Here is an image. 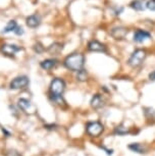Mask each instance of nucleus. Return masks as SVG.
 I'll list each match as a JSON object with an SVG mask.
<instances>
[{
  "mask_svg": "<svg viewBox=\"0 0 155 156\" xmlns=\"http://www.w3.org/2000/svg\"><path fill=\"white\" fill-rule=\"evenodd\" d=\"M64 66L72 72H79V70L83 69L85 64V56L82 53H72L63 61Z\"/></svg>",
  "mask_w": 155,
  "mask_h": 156,
  "instance_id": "nucleus-1",
  "label": "nucleus"
},
{
  "mask_svg": "<svg viewBox=\"0 0 155 156\" xmlns=\"http://www.w3.org/2000/svg\"><path fill=\"white\" fill-rule=\"evenodd\" d=\"M146 51L144 49H137L132 53L128 60L129 66L132 67H138L144 62L145 58H146Z\"/></svg>",
  "mask_w": 155,
  "mask_h": 156,
  "instance_id": "nucleus-2",
  "label": "nucleus"
},
{
  "mask_svg": "<svg viewBox=\"0 0 155 156\" xmlns=\"http://www.w3.org/2000/svg\"><path fill=\"white\" fill-rule=\"evenodd\" d=\"M104 126L103 123L95 120V122H89L86 125V133L90 137H99L103 134Z\"/></svg>",
  "mask_w": 155,
  "mask_h": 156,
  "instance_id": "nucleus-3",
  "label": "nucleus"
},
{
  "mask_svg": "<svg viewBox=\"0 0 155 156\" xmlns=\"http://www.w3.org/2000/svg\"><path fill=\"white\" fill-rule=\"evenodd\" d=\"M65 90V82L60 78H55L50 84L51 96H62Z\"/></svg>",
  "mask_w": 155,
  "mask_h": 156,
  "instance_id": "nucleus-4",
  "label": "nucleus"
},
{
  "mask_svg": "<svg viewBox=\"0 0 155 156\" xmlns=\"http://www.w3.org/2000/svg\"><path fill=\"white\" fill-rule=\"evenodd\" d=\"M29 85V79L26 76H16V79H13L10 82L9 88L12 90H19V89H24Z\"/></svg>",
  "mask_w": 155,
  "mask_h": 156,
  "instance_id": "nucleus-5",
  "label": "nucleus"
},
{
  "mask_svg": "<svg viewBox=\"0 0 155 156\" xmlns=\"http://www.w3.org/2000/svg\"><path fill=\"white\" fill-rule=\"evenodd\" d=\"M20 50L22 48L14 44H3L1 46V52L6 56H14V54Z\"/></svg>",
  "mask_w": 155,
  "mask_h": 156,
  "instance_id": "nucleus-6",
  "label": "nucleus"
},
{
  "mask_svg": "<svg viewBox=\"0 0 155 156\" xmlns=\"http://www.w3.org/2000/svg\"><path fill=\"white\" fill-rule=\"evenodd\" d=\"M88 50L92 52H106V46L97 40H92L88 43Z\"/></svg>",
  "mask_w": 155,
  "mask_h": 156,
  "instance_id": "nucleus-7",
  "label": "nucleus"
},
{
  "mask_svg": "<svg viewBox=\"0 0 155 156\" xmlns=\"http://www.w3.org/2000/svg\"><path fill=\"white\" fill-rule=\"evenodd\" d=\"M90 104H91L92 108H94V109H100V108H102L105 105V99L101 94H95L92 97Z\"/></svg>",
  "mask_w": 155,
  "mask_h": 156,
  "instance_id": "nucleus-8",
  "label": "nucleus"
},
{
  "mask_svg": "<svg viewBox=\"0 0 155 156\" xmlns=\"http://www.w3.org/2000/svg\"><path fill=\"white\" fill-rule=\"evenodd\" d=\"M148 39H151V35L150 33H148L147 31L138 29V30L135 32V34H134V41L137 43H143Z\"/></svg>",
  "mask_w": 155,
  "mask_h": 156,
  "instance_id": "nucleus-9",
  "label": "nucleus"
},
{
  "mask_svg": "<svg viewBox=\"0 0 155 156\" xmlns=\"http://www.w3.org/2000/svg\"><path fill=\"white\" fill-rule=\"evenodd\" d=\"M128 34V29L125 27H116L113 28L110 31V35L111 37L114 38L115 40H122L124 38L127 36Z\"/></svg>",
  "mask_w": 155,
  "mask_h": 156,
  "instance_id": "nucleus-10",
  "label": "nucleus"
},
{
  "mask_svg": "<svg viewBox=\"0 0 155 156\" xmlns=\"http://www.w3.org/2000/svg\"><path fill=\"white\" fill-rule=\"evenodd\" d=\"M26 23L29 28H37L41 23V17L38 14H32L26 19Z\"/></svg>",
  "mask_w": 155,
  "mask_h": 156,
  "instance_id": "nucleus-11",
  "label": "nucleus"
},
{
  "mask_svg": "<svg viewBox=\"0 0 155 156\" xmlns=\"http://www.w3.org/2000/svg\"><path fill=\"white\" fill-rule=\"evenodd\" d=\"M128 148L131 150L132 152L138 153V154H144L147 152V147L143 145L141 143H131L128 146Z\"/></svg>",
  "mask_w": 155,
  "mask_h": 156,
  "instance_id": "nucleus-12",
  "label": "nucleus"
},
{
  "mask_svg": "<svg viewBox=\"0 0 155 156\" xmlns=\"http://www.w3.org/2000/svg\"><path fill=\"white\" fill-rule=\"evenodd\" d=\"M130 133H131L130 129L125 126L124 125H118L113 129V134L116 135V136H125V135H128Z\"/></svg>",
  "mask_w": 155,
  "mask_h": 156,
  "instance_id": "nucleus-13",
  "label": "nucleus"
},
{
  "mask_svg": "<svg viewBox=\"0 0 155 156\" xmlns=\"http://www.w3.org/2000/svg\"><path fill=\"white\" fill-rule=\"evenodd\" d=\"M56 64H57V60L56 59H45V60H43L42 62L40 63V66H41V67H42L43 69L50 70L51 69H53Z\"/></svg>",
  "mask_w": 155,
  "mask_h": 156,
  "instance_id": "nucleus-14",
  "label": "nucleus"
},
{
  "mask_svg": "<svg viewBox=\"0 0 155 156\" xmlns=\"http://www.w3.org/2000/svg\"><path fill=\"white\" fill-rule=\"evenodd\" d=\"M62 49H63L62 44H60V43H54V44H52V45H50V46L48 47L47 51L49 52V53L56 55V54L59 53V52H60Z\"/></svg>",
  "mask_w": 155,
  "mask_h": 156,
  "instance_id": "nucleus-15",
  "label": "nucleus"
},
{
  "mask_svg": "<svg viewBox=\"0 0 155 156\" xmlns=\"http://www.w3.org/2000/svg\"><path fill=\"white\" fill-rule=\"evenodd\" d=\"M16 28H17V23L16 20H9V22L7 23L6 27L2 31V34H7V33H10V32H14L16 30Z\"/></svg>",
  "mask_w": 155,
  "mask_h": 156,
  "instance_id": "nucleus-16",
  "label": "nucleus"
},
{
  "mask_svg": "<svg viewBox=\"0 0 155 156\" xmlns=\"http://www.w3.org/2000/svg\"><path fill=\"white\" fill-rule=\"evenodd\" d=\"M131 7L137 11H141L145 9V5L143 3L142 0H134L131 3Z\"/></svg>",
  "mask_w": 155,
  "mask_h": 156,
  "instance_id": "nucleus-17",
  "label": "nucleus"
},
{
  "mask_svg": "<svg viewBox=\"0 0 155 156\" xmlns=\"http://www.w3.org/2000/svg\"><path fill=\"white\" fill-rule=\"evenodd\" d=\"M19 106L20 108H22L23 110L28 111L32 106H33V105H32V103H31L30 101H29V100L22 98V99H19Z\"/></svg>",
  "mask_w": 155,
  "mask_h": 156,
  "instance_id": "nucleus-18",
  "label": "nucleus"
},
{
  "mask_svg": "<svg viewBox=\"0 0 155 156\" xmlns=\"http://www.w3.org/2000/svg\"><path fill=\"white\" fill-rule=\"evenodd\" d=\"M144 115L147 119H155V110L151 107H144Z\"/></svg>",
  "mask_w": 155,
  "mask_h": 156,
  "instance_id": "nucleus-19",
  "label": "nucleus"
},
{
  "mask_svg": "<svg viewBox=\"0 0 155 156\" xmlns=\"http://www.w3.org/2000/svg\"><path fill=\"white\" fill-rule=\"evenodd\" d=\"M87 78H88V75H87V72H86V69H81V70H79L78 72V75H77V79L79 81H81V82H84V81H86L87 80Z\"/></svg>",
  "mask_w": 155,
  "mask_h": 156,
  "instance_id": "nucleus-20",
  "label": "nucleus"
},
{
  "mask_svg": "<svg viewBox=\"0 0 155 156\" xmlns=\"http://www.w3.org/2000/svg\"><path fill=\"white\" fill-rule=\"evenodd\" d=\"M146 7L152 11H155V0H149L146 3Z\"/></svg>",
  "mask_w": 155,
  "mask_h": 156,
  "instance_id": "nucleus-21",
  "label": "nucleus"
},
{
  "mask_svg": "<svg viewBox=\"0 0 155 156\" xmlns=\"http://www.w3.org/2000/svg\"><path fill=\"white\" fill-rule=\"evenodd\" d=\"M6 155L7 156H22L19 152L16 151V150H8L7 153H6Z\"/></svg>",
  "mask_w": 155,
  "mask_h": 156,
  "instance_id": "nucleus-22",
  "label": "nucleus"
},
{
  "mask_svg": "<svg viewBox=\"0 0 155 156\" xmlns=\"http://www.w3.org/2000/svg\"><path fill=\"white\" fill-rule=\"evenodd\" d=\"M34 48H35V51H37L38 53H41V52H42L43 50H44L42 45H40V44H37V45H35Z\"/></svg>",
  "mask_w": 155,
  "mask_h": 156,
  "instance_id": "nucleus-23",
  "label": "nucleus"
},
{
  "mask_svg": "<svg viewBox=\"0 0 155 156\" xmlns=\"http://www.w3.org/2000/svg\"><path fill=\"white\" fill-rule=\"evenodd\" d=\"M14 33H16V35H19V36H20V35L24 34V29H23L22 27H17L16 30L14 31Z\"/></svg>",
  "mask_w": 155,
  "mask_h": 156,
  "instance_id": "nucleus-24",
  "label": "nucleus"
},
{
  "mask_svg": "<svg viewBox=\"0 0 155 156\" xmlns=\"http://www.w3.org/2000/svg\"><path fill=\"white\" fill-rule=\"evenodd\" d=\"M148 78L150 81H155V70H153V72H151L150 73H149Z\"/></svg>",
  "mask_w": 155,
  "mask_h": 156,
  "instance_id": "nucleus-25",
  "label": "nucleus"
}]
</instances>
